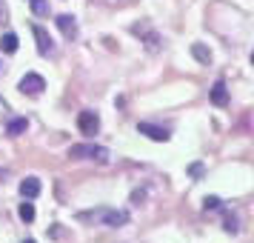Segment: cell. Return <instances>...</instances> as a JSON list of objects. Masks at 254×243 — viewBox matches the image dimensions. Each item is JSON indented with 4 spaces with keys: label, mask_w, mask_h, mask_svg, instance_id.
<instances>
[{
    "label": "cell",
    "mask_w": 254,
    "mask_h": 243,
    "mask_svg": "<svg viewBox=\"0 0 254 243\" xmlns=\"http://www.w3.org/2000/svg\"><path fill=\"white\" fill-rule=\"evenodd\" d=\"M77 220L83 223H94V226H109V229H120V226H126L128 223V212L123 209H92V212H80Z\"/></svg>",
    "instance_id": "cell-1"
},
{
    "label": "cell",
    "mask_w": 254,
    "mask_h": 243,
    "mask_svg": "<svg viewBox=\"0 0 254 243\" xmlns=\"http://www.w3.org/2000/svg\"><path fill=\"white\" fill-rule=\"evenodd\" d=\"M69 158L74 161H97V163H109V149L106 146H97V143H77L69 149Z\"/></svg>",
    "instance_id": "cell-2"
},
{
    "label": "cell",
    "mask_w": 254,
    "mask_h": 243,
    "mask_svg": "<svg viewBox=\"0 0 254 243\" xmlns=\"http://www.w3.org/2000/svg\"><path fill=\"white\" fill-rule=\"evenodd\" d=\"M131 35L140 37V40H143V46L149 49L151 55H157V52L163 49V37L157 35V29H154L149 20H140V23H134V26H131Z\"/></svg>",
    "instance_id": "cell-3"
},
{
    "label": "cell",
    "mask_w": 254,
    "mask_h": 243,
    "mask_svg": "<svg viewBox=\"0 0 254 243\" xmlns=\"http://www.w3.org/2000/svg\"><path fill=\"white\" fill-rule=\"evenodd\" d=\"M32 32H35V40H37V52H40L43 58H55V55H58V46H55V40L49 37L46 29H43V26H35Z\"/></svg>",
    "instance_id": "cell-4"
},
{
    "label": "cell",
    "mask_w": 254,
    "mask_h": 243,
    "mask_svg": "<svg viewBox=\"0 0 254 243\" xmlns=\"http://www.w3.org/2000/svg\"><path fill=\"white\" fill-rule=\"evenodd\" d=\"M77 129H80L83 135H97V129H100V117H97V112H92V109H83L80 115H77Z\"/></svg>",
    "instance_id": "cell-5"
},
{
    "label": "cell",
    "mask_w": 254,
    "mask_h": 243,
    "mask_svg": "<svg viewBox=\"0 0 254 243\" xmlns=\"http://www.w3.org/2000/svg\"><path fill=\"white\" fill-rule=\"evenodd\" d=\"M43 89H46V81H43L40 75H35V72H29L23 81H20V92H23V94L37 97V94H43Z\"/></svg>",
    "instance_id": "cell-6"
},
{
    "label": "cell",
    "mask_w": 254,
    "mask_h": 243,
    "mask_svg": "<svg viewBox=\"0 0 254 243\" xmlns=\"http://www.w3.org/2000/svg\"><path fill=\"white\" fill-rule=\"evenodd\" d=\"M137 132L140 135H146V138H151V140H157V143H166L169 140V129L166 126H154V123H137Z\"/></svg>",
    "instance_id": "cell-7"
},
{
    "label": "cell",
    "mask_w": 254,
    "mask_h": 243,
    "mask_svg": "<svg viewBox=\"0 0 254 243\" xmlns=\"http://www.w3.org/2000/svg\"><path fill=\"white\" fill-rule=\"evenodd\" d=\"M58 29L63 32L66 40H74V37H77V20H74L71 14H60L58 17Z\"/></svg>",
    "instance_id": "cell-8"
},
{
    "label": "cell",
    "mask_w": 254,
    "mask_h": 243,
    "mask_svg": "<svg viewBox=\"0 0 254 243\" xmlns=\"http://www.w3.org/2000/svg\"><path fill=\"white\" fill-rule=\"evenodd\" d=\"M37 195H40V180H37V177L20 180V197H23V200H35Z\"/></svg>",
    "instance_id": "cell-9"
},
{
    "label": "cell",
    "mask_w": 254,
    "mask_h": 243,
    "mask_svg": "<svg viewBox=\"0 0 254 243\" xmlns=\"http://www.w3.org/2000/svg\"><path fill=\"white\" fill-rule=\"evenodd\" d=\"M211 103L214 106H226L229 103V89H226V83L217 81L214 86H211Z\"/></svg>",
    "instance_id": "cell-10"
},
{
    "label": "cell",
    "mask_w": 254,
    "mask_h": 243,
    "mask_svg": "<svg viewBox=\"0 0 254 243\" xmlns=\"http://www.w3.org/2000/svg\"><path fill=\"white\" fill-rule=\"evenodd\" d=\"M0 49H3L6 55H14V52H17V35H14V32H6V35L0 37Z\"/></svg>",
    "instance_id": "cell-11"
},
{
    "label": "cell",
    "mask_w": 254,
    "mask_h": 243,
    "mask_svg": "<svg viewBox=\"0 0 254 243\" xmlns=\"http://www.w3.org/2000/svg\"><path fill=\"white\" fill-rule=\"evenodd\" d=\"M26 126H29V120H26V117H17V120H12V123L6 126V132H9L12 138H17V135H23L26 132Z\"/></svg>",
    "instance_id": "cell-12"
},
{
    "label": "cell",
    "mask_w": 254,
    "mask_h": 243,
    "mask_svg": "<svg viewBox=\"0 0 254 243\" xmlns=\"http://www.w3.org/2000/svg\"><path fill=\"white\" fill-rule=\"evenodd\" d=\"M17 215H20V220H23V223H32V220H35V206H32L29 200H23V203H20V209H17Z\"/></svg>",
    "instance_id": "cell-13"
},
{
    "label": "cell",
    "mask_w": 254,
    "mask_h": 243,
    "mask_svg": "<svg viewBox=\"0 0 254 243\" xmlns=\"http://www.w3.org/2000/svg\"><path fill=\"white\" fill-rule=\"evenodd\" d=\"M191 52H194V58L200 60V63H211V52H208V49H203L200 43H194V46H191Z\"/></svg>",
    "instance_id": "cell-14"
},
{
    "label": "cell",
    "mask_w": 254,
    "mask_h": 243,
    "mask_svg": "<svg viewBox=\"0 0 254 243\" xmlns=\"http://www.w3.org/2000/svg\"><path fill=\"white\" fill-rule=\"evenodd\" d=\"M29 6H32V12H35L37 17L49 14V3H46V0H29Z\"/></svg>",
    "instance_id": "cell-15"
},
{
    "label": "cell",
    "mask_w": 254,
    "mask_h": 243,
    "mask_svg": "<svg viewBox=\"0 0 254 243\" xmlns=\"http://www.w3.org/2000/svg\"><path fill=\"white\" fill-rule=\"evenodd\" d=\"M103 6H109V9H126V6H131L134 0H100Z\"/></svg>",
    "instance_id": "cell-16"
},
{
    "label": "cell",
    "mask_w": 254,
    "mask_h": 243,
    "mask_svg": "<svg viewBox=\"0 0 254 243\" xmlns=\"http://www.w3.org/2000/svg\"><path fill=\"white\" fill-rule=\"evenodd\" d=\"M226 232H231V235H237L240 232V226H237V215H226V226H223Z\"/></svg>",
    "instance_id": "cell-17"
},
{
    "label": "cell",
    "mask_w": 254,
    "mask_h": 243,
    "mask_svg": "<svg viewBox=\"0 0 254 243\" xmlns=\"http://www.w3.org/2000/svg\"><path fill=\"white\" fill-rule=\"evenodd\" d=\"M143 197H146V189H134V195H131V203H134V206H140V200H143Z\"/></svg>",
    "instance_id": "cell-18"
},
{
    "label": "cell",
    "mask_w": 254,
    "mask_h": 243,
    "mask_svg": "<svg viewBox=\"0 0 254 243\" xmlns=\"http://www.w3.org/2000/svg\"><path fill=\"white\" fill-rule=\"evenodd\" d=\"M208 209H211V212L220 209V197H206V212H208Z\"/></svg>",
    "instance_id": "cell-19"
},
{
    "label": "cell",
    "mask_w": 254,
    "mask_h": 243,
    "mask_svg": "<svg viewBox=\"0 0 254 243\" xmlns=\"http://www.w3.org/2000/svg\"><path fill=\"white\" fill-rule=\"evenodd\" d=\"M191 174H194V177H200V174H203V166H200V163H194V166H191Z\"/></svg>",
    "instance_id": "cell-20"
},
{
    "label": "cell",
    "mask_w": 254,
    "mask_h": 243,
    "mask_svg": "<svg viewBox=\"0 0 254 243\" xmlns=\"http://www.w3.org/2000/svg\"><path fill=\"white\" fill-rule=\"evenodd\" d=\"M3 177H9V169H0V180H3Z\"/></svg>",
    "instance_id": "cell-21"
},
{
    "label": "cell",
    "mask_w": 254,
    "mask_h": 243,
    "mask_svg": "<svg viewBox=\"0 0 254 243\" xmlns=\"http://www.w3.org/2000/svg\"><path fill=\"white\" fill-rule=\"evenodd\" d=\"M23 243H35V241H32V238H29V241H23Z\"/></svg>",
    "instance_id": "cell-22"
},
{
    "label": "cell",
    "mask_w": 254,
    "mask_h": 243,
    "mask_svg": "<svg viewBox=\"0 0 254 243\" xmlns=\"http://www.w3.org/2000/svg\"><path fill=\"white\" fill-rule=\"evenodd\" d=\"M0 17H3V6H0Z\"/></svg>",
    "instance_id": "cell-23"
},
{
    "label": "cell",
    "mask_w": 254,
    "mask_h": 243,
    "mask_svg": "<svg viewBox=\"0 0 254 243\" xmlns=\"http://www.w3.org/2000/svg\"><path fill=\"white\" fill-rule=\"evenodd\" d=\"M0 66H3V63H0Z\"/></svg>",
    "instance_id": "cell-24"
}]
</instances>
